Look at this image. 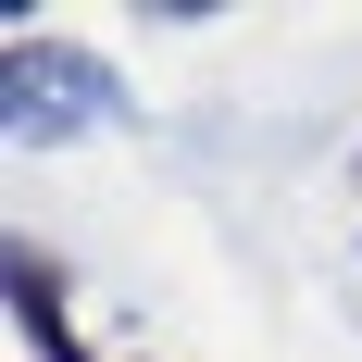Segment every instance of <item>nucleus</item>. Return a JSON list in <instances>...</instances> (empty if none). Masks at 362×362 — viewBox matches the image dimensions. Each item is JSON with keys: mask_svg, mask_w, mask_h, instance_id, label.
<instances>
[{"mask_svg": "<svg viewBox=\"0 0 362 362\" xmlns=\"http://www.w3.org/2000/svg\"><path fill=\"white\" fill-rule=\"evenodd\" d=\"M100 125H125V88H112L100 50H50L37 25L0 37V138L13 150H75Z\"/></svg>", "mask_w": 362, "mask_h": 362, "instance_id": "1", "label": "nucleus"}, {"mask_svg": "<svg viewBox=\"0 0 362 362\" xmlns=\"http://www.w3.org/2000/svg\"><path fill=\"white\" fill-rule=\"evenodd\" d=\"M0 275H13V337H25L37 362H100V337L75 325V300H63V262L37 250V238H13Z\"/></svg>", "mask_w": 362, "mask_h": 362, "instance_id": "2", "label": "nucleus"}]
</instances>
